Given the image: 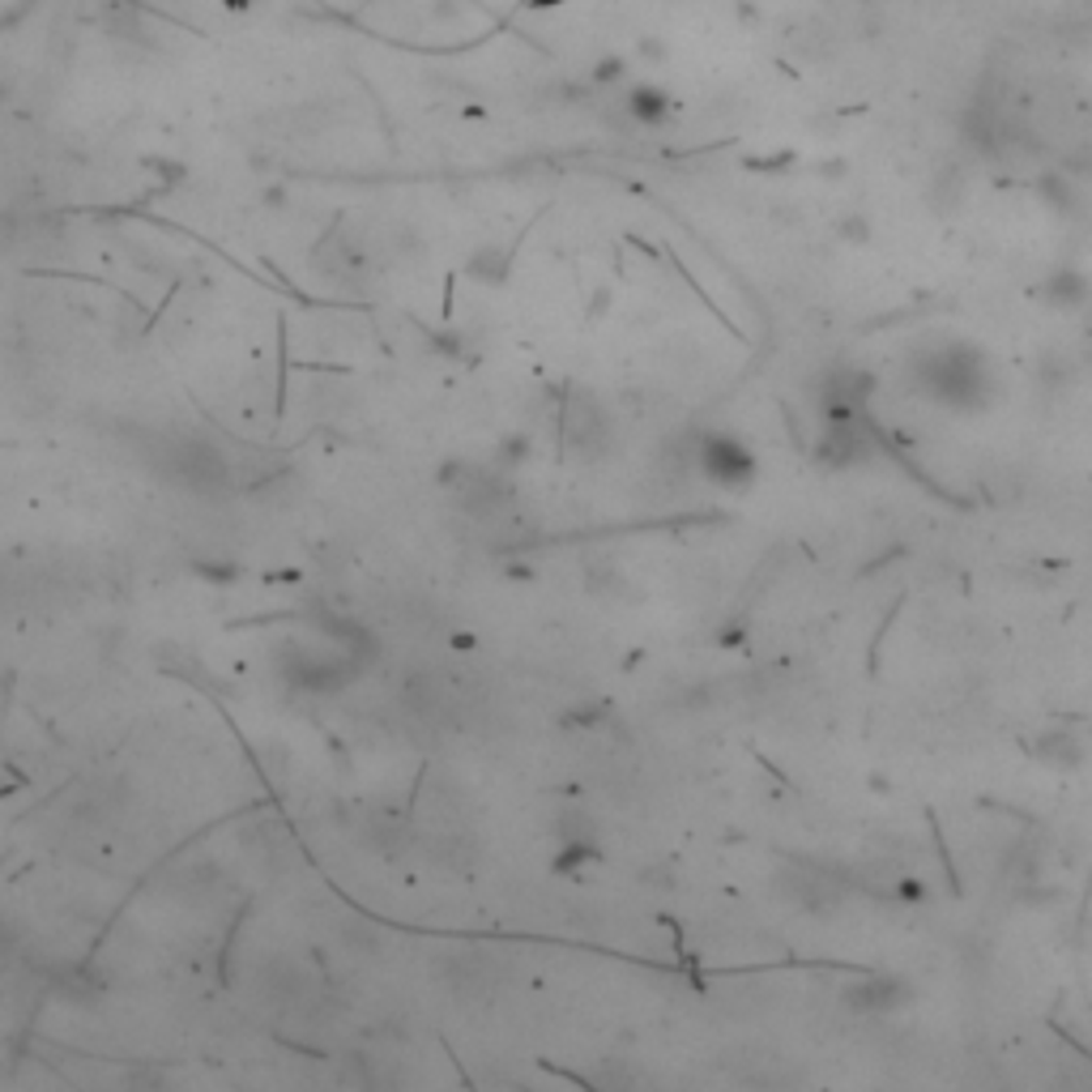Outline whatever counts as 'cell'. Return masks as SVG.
Returning a JSON list of instances; mask_svg holds the SVG:
<instances>
[{
    "label": "cell",
    "instance_id": "1",
    "mask_svg": "<svg viewBox=\"0 0 1092 1092\" xmlns=\"http://www.w3.org/2000/svg\"><path fill=\"white\" fill-rule=\"evenodd\" d=\"M917 388L947 410H981L994 392L990 358L968 341H943L913 358Z\"/></svg>",
    "mask_w": 1092,
    "mask_h": 1092
},
{
    "label": "cell",
    "instance_id": "2",
    "mask_svg": "<svg viewBox=\"0 0 1092 1092\" xmlns=\"http://www.w3.org/2000/svg\"><path fill=\"white\" fill-rule=\"evenodd\" d=\"M874 456V427L866 414L857 418H823V435L815 439V461L823 469H857Z\"/></svg>",
    "mask_w": 1092,
    "mask_h": 1092
},
{
    "label": "cell",
    "instance_id": "3",
    "mask_svg": "<svg viewBox=\"0 0 1092 1092\" xmlns=\"http://www.w3.org/2000/svg\"><path fill=\"white\" fill-rule=\"evenodd\" d=\"M700 465H704V473H708L712 482H721V486H746V482L755 478V456H751V448H746L742 439H734V435H708V439L700 444Z\"/></svg>",
    "mask_w": 1092,
    "mask_h": 1092
},
{
    "label": "cell",
    "instance_id": "4",
    "mask_svg": "<svg viewBox=\"0 0 1092 1092\" xmlns=\"http://www.w3.org/2000/svg\"><path fill=\"white\" fill-rule=\"evenodd\" d=\"M904 1002H909V985L900 977H887V973L862 977V981H853L845 990V1007L853 1015H887V1011H896Z\"/></svg>",
    "mask_w": 1092,
    "mask_h": 1092
},
{
    "label": "cell",
    "instance_id": "5",
    "mask_svg": "<svg viewBox=\"0 0 1092 1092\" xmlns=\"http://www.w3.org/2000/svg\"><path fill=\"white\" fill-rule=\"evenodd\" d=\"M1041 294H1045V303H1049V307H1058V311H1075V307H1083V303H1088L1092 286H1088V277H1083L1079 269L1062 264V269H1054V273L1045 277Z\"/></svg>",
    "mask_w": 1092,
    "mask_h": 1092
},
{
    "label": "cell",
    "instance_id": "6",
    "mask_svg": "<svg viewBox=\"0 0 1092 1092\" xmlns=\"http://www.w3.org/2000/svg\"><path fill=\"white\" fill-rule=\"evenodd\" d=\"M1032 755H1037L1041 764H1049V768H1075V764H1083V751H1079V742H1075L1066 729L1041 734V738L1032 742Z\"/></svg>",
    "mask_w": 1092,
    "mask_h": 1092
},
{
    "label": "cell",
    "instance_id": "7",
    "mask_svg": "<svg viewBox=\"0 0 1092 1092\" xmlns=\"http://www.w3.org/2000/svg\"><path fill=\"white\" fill-rule=\"evenodd\" d=\"M627 111H631L640 124H661V119L670 115V98H665L661 90H653V85H636V90L627 94Z\"/></svg>",
    "mask_w": 1092,
    "mask_h": 1092
}]
</instances>
